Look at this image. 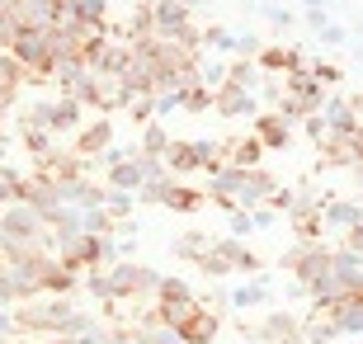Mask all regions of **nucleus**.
<instances>
[{
	"label": "nucleus",
	"mask_w": 363,
	"mask_h": 344,
	"mask_svg": "<svg viewBox=\"0 0 363 344\" xmlns=\"http://www.w3.org/2000/svg\"><path fill=\"white\" fill-rule=\"evenodd\" d=\"M10 316H14V335H33V340L85 335V331L99 326L94 311H81L71 297H57V292H43V297H28V302H14Z\"/></svg>",
	"instance_id": "nucleus-1"
},
{
	"label": "nucleus",
	"mask_w": 363,
	"mask_h": 344,
	"mask_svg": "<svg viewBox=\"0 0 363 344\" xmlns=\"http://www.w3.org/2000/svg\"><path fill=\"white\" fill-rule=\"evenodd\" d=\"M0 255L5 260H33V255H52L48 222L28 203H5L0 208Z\"/></svg>",
	"instance_id": "nucleus-2"
},
{
	"label": "nucleus",
	"mask_w": 363,
	"mask_h": 344,
	"mask_svg": "<svg viewBox=\"0 0 363 344\" xmlns=\"http://www.w3.org/2000/svg\"><path fill=\"white\" fill-rule=\"evenodd\" d=\"M104 278H108V292H113L118 306L123 302H151L161 269L142 265V260H113V265H104Z\"/></svg>",
	"instance_id": "nucleus-3"
},
{
	"label": "nucleus",
	"mask_w": 363,
	"mask_h": 344,
	"mask_svg": "<svg viewBox=\"0 0 363 344\" xmlns=\"http://www.w3.org/2000/svg\"><path fill=\"white\" fill-rule=\"evenodd\" d=\"M165 170L175 174H194V170H213V165H222V156H217V142L213 137H170V146H165Z\"/></svg>",
	"instance_id": "nucleus-4"
},
{
	"label": "nucleus",
	"mask_w": 363,
	"mask_h": 344,
	"mask_svg": "<svg viewBox=\"0 0 363 344\" xmlns=\"http://www.w3.org/2000/svg\"><path fill=\"white\" fill-rule=\"evenodd\" d=\"M24 118H33L38 128H48V133L62 142V137H71L76 128L85 123V109L76 104V94H52V99H38V104L24 109Z\"/></svg>",
	"instance_id": "nucleus-5"
},
{
	"label": "nucleus",
	"mask_w": 363,
	"mask_h": 344,
	"mask_svg": "<svg viewBox=\"0 0 363 344\" xmlns=\"http://www.w3.org/2000/svg\"><path fill=\"white\" fill-rule=\"evenodd\" d=\"M76 104L85 109V113H118L133 94L118 85V76H99V71H85L81 80H76Z\"/></svg>",
	"instance_id": "nucleus-6"
},
{
	"label": "nucleus",
	"mask_w": 363,
	"mask_h": 344,
	"mask_svg": "<svg viewBox=\"0 0 363 344\" xmlns=\"http://www.w3.org/2000/svg\"><path fill=\"white\" fill-rule=\"evenodd\" d=\"M279 269H293L297 288H307L316 278L330 274V240H297L293 250H283Z\"/></svg>",
	"instance_id": "nucleus-7"
},
{
	"label": "nucleus",
	"mask_w": 363,
	"mask_h": 344,
	"mask_svg": "<svg viewBox=\"0 0 363 344\" xmlns=\"http://www.w3.org/2000/svg\"><path fill=\"white\" fill-rule=\"evenodd\" d=\"M245 340L259 344H302V316L288 306H269L259 326H245Z\"/></svg>",
	"instance_id": "nucleus-8"
},
{
	"label": "nucleus",
	"mask_w": 363,
	"mask_h": 344,
	"mask_svg": "<svg viewBox=\"0 0 363 344\" xmlns=\"http://www.w3.org/2000/svg\"><path fill=\"white\" fill-rule=\"evenodd\" d=\"M175 335H179V344H213L222 335V311H213L208 302H194L175 321Z\"/></svg>",
	"instance_id": "nucleus-9"
},
{
	"label": "nucleus",
	"mask_w": 363,
	"mask_h": 344,
	"mask_svg": "<svg viewBox=\"0 0 363 344\" xmlns=\"http://www.w3.org/2000/svg\"><path fill=\"white\" fill-rule=\"evenodd\" d=\"M67 142H71L67 151H76L81 160H99V151L113 142V118H108V113H99V118H85L81 128L67 137Z\"/></svg>",
	"instance_id": "nucleus-10"
},
{
	"label": "nucleus",
	"mask_w": 363,
	"mask_h": 344,
	"mask_svg": "<svg viewBox=\"0 0 363 344\" xmlns=\"http://www.w3.org/2000/svg\"><path fill=\"white\" fill-rule=\"evenodd\" d=\"M316 113H321V123H325L330 137H359V104H354V99L325 90V99H321Z\"/></svg>",
	"instance_id": "nucleus-11"
},
{
	"label": "nucleus",
	"mask_w": 363,
	"mask_h": 344,
	"mask_svg": "<svg viewBox=\"0 0 363 344\" xmlns=\"http://www.w3.org/2000/svg\"><path fill=\"white\" fill-rule=\"evenodd\" d=\"M330 283H335L345 297H359L363 292V250L330 245Z\"/></svg>",
	"instance_id": "nucleus-12"
},
{
	"label": "nucleus",
	"mask_w": 363,
	"mask_h": 344,
	"mask_svg": "<svg viewBox=\"0 0 363 344\" xmlns=\"http://www.w3.org/2000/svg\"><path fill=\"white\" fill-rule=\"evenodd\" d=\"M255 67H259V76H288V71L307 67V52L302 48H288V43H259Z\"/></svg>",
	"instance_id": "nucleus-13"
},
{
	"label": "nucleus",
	"mask_w": 363,
	"mask_h": 344,
	"mask_svg": "<svg viewBox=\"0 0 363 344\" xmlns=\"http://www.w3.org/2000/svg\"><path fill=\"white\" fill-rule=\"evenodd\" d=\"M208 250H213L217 260H222V265L231 269V274H259V269H264V260H259V255L250 250V245H245L241 236H231V231H227V236H217L213 245H208Z\"/></svg>",
	"instance_id": "nucleus-14"
},
{
	"label": "nucleus",
	"mask_w": 363,
	"mask_h": 344,
	"mask_svg": "<svg viewBox=\"0 0 363 344\" xmlns=\"http://www.w3.org/2000/svg\"><path fill=\"white\" fill-rule=\"evenodd\" d=\"M279 189V174L269 170V165H250V170H241V189H236V208H255V203H264Z\"/></svg>",
	"instance_id": "nucleus-15"
},
{
	"label": "nucleus",
	"mask_w": 363,
	"mask_h": 344,
	"mask_svg": "<svg viewBox=\"0 0 363 344\" xmlns=\"http://www.w3.org/2000/svg\"><path fill=\"white\" fill-rule=\"evenodd\" d=\"M250 133H255V142L264 146V151H288L293 146V123L283 118V113H255L250 118Z\"/></svg>",
	"instance_id": "nucleus-16"
},
{
	"label": "nucleus",
	"mask_w": 363,
	"mask_h": 344,
	"mask_svg": "<svg viewBox=\"0 0 363 344\" xmlns=\"http://www.w3.org/2000/svg\"><path fill=\"white\" fill-rule=\"evenodd\" d=\"M213 109L222 118H255L259 99H255V90H241V85H227V80H222L213 90Z\"/></svg>",
	"instance_id": "nucleus-17"
},
{
	"label": "nucleus",
	"mask_w": 363,
	"mask_h": 344,
	"mask_svg": "<svg viewBox=\"0 0 363 344\" xmlns=\"http://www.w3.org/2000/svg\"><path fill=\"white\" fill-rule=\"evenodd\" d=\"M217 156H222V165L250 170V165H264V146L255 142V133H236L227 142H217Z\"/></svg>",
	"instance_id": "nucleus-18"
},
{
	"label": "nucleus",
	"mask_w": 363,
	"mask_h": 344,
	"mask_svg": "<svg viewBox=\"0 0 363 344\" xmlns=\"http://www.w3.org/2000/svg\"><path fill=\"white\" fill-rule=\"evenodd\" d=\"M316 217L325 222V231H345V226L363 222V208L354 199H335V194H321L316 199Z\"/></svg>",
	"instance_id": "nucleus-19"
},
{
	"label": "nucleus",
	"mask_w": 363,
	"mask_h": 344,
	"mask_svg": "<svg viewBox=\"0 0 363 344\" xmlns=\"http://www.w3.org/2000/svg\"><path fill=\"white\" fill-rule=\"evenodd\" d=\"M161 208L194 217V212L208 208V194H203V189H194V184H179V179H170V184H165V194H161Z\"/></svg>",
	"instance_id": "nucleus-20"
},
{
	"label": "nucleus",
	"mask_w": 363,
	"mask_h": 344,
	"mask_svg": "<svg viewBox=\"0 0 363 344\" xmlns=\"http://www.w3.org/2000/svg\"><path fill=\"white\" fill-rule=\"evenodd\" d=\"M189 19H194V10H189L184 0H151V24H156L161 38H170L175 28L189 24Z\"/></svg>",
	"instance_id": "nucleus-21"
},
{
	"label": "nucleus",
	"mask_w": 363,
	"mask_h": 344,
	"mask_svg": "<svg viewBox=\"0 0 363 344\" xmlns=\"http://www.w3.org/2000/svg\"><path fill=\"white\" fill-rule=\"evenodd\" d=\"M57 14H71L76 24L99 28L108 24V0H57Z\"/></svg>",
	"instance_id": "nucleus-22"
},
{
	"label": "nucleus",
	"mask_w": 363,
	"mask_h": 344,
	"mask_svg": "<svg viewBox=\"0 0 363 344\" xmlns=\"http://www.w3.org/2000/svg\"><path fill=\"white\" fill-rule=\"evenodd\" d=\"M325 316L335 321L340 335H363V292H359V297H340Z\"/></svg>",
	"instance_id": "nucleus-23"
},
{
	"label": "nucleus",
	"mask_w": 363,
	"mask_h": 344,
	"mask_svg": "<svg viewBox=\"0 0 363 344\" xmlns=\"http://www.w3.org/2000/svg\"><path fill=\"white\" fill-rule=\"evenodd\" d=\"M104 189H123V194H137L142 189V160L128 156L118 165H104Z\"/></svg>",
	"instance_id": "nucleus-24"
},
{
	"label": "nucleus",
	"mask_w": 363,
	"mask_h": 344,
	"mask_svg": "<svg viewBox=\"0 0 363 344\" xmlns=\"http://www.w3.org/2000/svg\"><path fill=\"white\" fill-rule=\"evenodd\" d=\"M81 76H85V62H81L76 52H67V57H57V62H52V71H48V85H57V94H71Z\"/></svg>",
	"instance_id": "nucleus-25"
},
{
	"label": "nucleus",
	"mask_w": 363,
	"mask_h": 344,
	"mask_svg": "<svg viewBox=\"0 0 363 344\" xmlns=\"http://www.w3.org/2000/svg\"><path fill=\"white\" fill-rule=\"evenodd\" d=\"M137 151H142V156H165V146H170V128H165L161 118H151V123H142V128H137Z\"/></svg>",
	"instance_id": "nucleus-26"
},
{
	"label": "nucleus",
	"mask_w": 363,
	"mask_h": 344,
	"mask_svg": "<svg viewBox=\"0 0 363 344\" xmlns=\"http://www.w3.org/2000/svg\"><path fill=\"white\" fill-rule=\"evenodd\" d=\"M128 67V43L123 38H108L99 52H94V62H90V71H99V76H118V71Z\"/></svg>",
	"instance_id": "nucleus-27"
},
{
	"label": "nucleus",
	"mask_w": 363,
	"mask_h": 344,
	"mask_svg": "<svg viewBox=\"0 0 363 344\" xmlns=\"http://www.w3.org/2000/svg\"><path fill=\"white\" fill-rule=\"evenodd\" d=\"M19 142H24V156H48V151H52L57 146V137L48 133V128H38V123L33 118H19Z\"/></svg>",
	"instance_id": "nucleus-28"
},
{
	"label": "nucleus",
	"mask_w": 363,
	"mask_h": 344,
	"mask_svg": "<svg viewBox=\"0 0 363 344\" xmlns=\"http://www.w3.org/2000/svg\"><path fill=\"white\" fill-rule=\"evenodd\" d=\"M175 109H184V113H213V90L199 85V80H189V85L175 90Z\"/></svg>",
	"instance_id": "nucleus-29"
},
{
	"label": "nucleus",
	"mask_w": 363,
	"mask_h": 344,
	"mask_svg": "<svg viewBox=\"0 0 363 344\" xmlns=\"http://www.w3.org/2000/svg\"><path fill=\"white\" fill-rule=\"evenodd\" d=\"M208 245H213V231H184V236L170 240V255H175V260H184V265H194Z\"/></svg>",
	"instance_id": "nucleus-30"
},
{
	"label": "nucleus",
	"mask_w": 363,
	"mask_h": 344,
	"mask_svg": "<svg viewBox=\"0 0 363 344\" xmlns=\"http://www.w3.org/2000/svg\"><path fill=\"white\" fill-rule=\"evenodd\" d=\"M236 311H250V306H264L269 302V278H250V283H241V288L227 297Z\"/></svg>",
	"instance_id": "nucleus-31"
},
{
	"label": "nucleus",
	"mask_w": 363,
	"mask_h": 344,
	"mask_svg": "<svg viewBox=\"0 0 363 344\" xmlns=\"http://www.w3.org/2000/svg\"><path fill=\"white\" fill-rule=\"evenodd\" d=\"M156 24H151V0H137L133 10H128V24H123V43L128 38H151Z\"/></svg>",
	"instance_id": "nucleus-32"
},
{
	"label": "nucleus",
	"mask_w": 363,
	"mask_h": 344,
	"mask_svg": "<svg viewBox=\"0 0 363 344\" xmlns=\"http://www.w3.org/2000/svg\"><path fill=\"white\" fill-rule=\"evenodd\" d=\"M231 33L227 24H203V52H213V57H231Z\"/></svg>",
	"instance_id": "nucleus-33"
},
{
	"label": "nucleus",
	"mask_w": 363,
	"mask_h": 344,
	"mask_svg": "<svg viewBox=\"0 0 363 344\" xmlns=\"http://www.w3.org/2000/svg\"><path fill=\"white\" fill-rule=\"evenodd\" d=\"M99 208H104L113 222H123V217H133V212H137V199H133V194H123V189H104Z\"/></svg>",
	"instance_id": "nucleus-34"
},
{
	"label": "nucleus",
	"mask_w": 363,
	"mask_h": 344,
	"mask_svg": "<svg viewBox=\"0 0 363 344\" xmlns=\"http://www.w3.org/2000/svg\"><path fill=\"white\" fill-rule=\"evenodd\" d=\"M227 85L255 90V85H259V67H255V62H241V57H231V62H227Z\"/></svg>",
	"instance_id": "nucleus-35"
},
{
	"label": "nucleus",
	"mask_w": 363,
	"mask_h": 344,
	"mask_svg": "<svg viewBox=\"0 0 363 344\" xmlns=\"http://www.w3.org/2000/svg\"><path fill=\"white\" fill-rule=\"evenodd\" d=\"M123 113H128V123H133V128L151 123V118H156V94H133V99L123 104Z\"/></svg>",
	"instance_id": "nucleus-36"
},
{
	"label": "nucleus",
	"mask_w": 363,
	"mask_h": 344,
	"mask_svg": "<svg viewBox=\"0 0 363 344\" xmlns=\"http://www.w3.org/2000/svg\"><path fill=\"white\" fill-rule=\"evenodd\" d=\"M297 231V240H330V231H325V222L316 217V212H302V217H288Z\"/></svg>",
	"instance_id": "nucleus-37"
},
{
	"label": "nucleus",
	"mask_w": 363,
	"mask_h": 344,
	"mask_svg": "<svg viewBox=\"0 0 363 344\" xmlns=\"http://www.w3.org/2000/svg\"><path fill=\"white\" fill-rule=\"evenodd\" d=\"M81 231L85 236H113V217L104 208H81Z\"/></svg>",
	"instance_id": "nucleus-38"
},
{
	"label": "nucleus",
	"mask_w": 363,
	"mask_h": 344,
	"mask_svg": "<svg viewBox=\"0 0 363 344\" xmlns=\"http://www.w3.org/2000/svg\"><path fill=\"white\" fill-rule=\"evenodd\" d=\"M307 71H311V80H321L325 90H335L340 80H345V67H340V62H325V57H316V62H307Z\"/></svg>",
	"instance_id": "nucleus-39"
},
{
	"label": "nucleus",
	"mask_w": 363,
	"mask_h": 344,
	"mask_svg": "<svg viewBox=\"0 0 363 344\" xmlns=\"http://www.w3.org/2000/svg\"><path fill=\"white\" fill-rule=\"evenodd\" d=\"M255 10H259V14H264V19H269V24H274V28H279V33H288V28H293V24H297V14H293V10H288V5H255Z\"/></svg>",
	"instance_id": "nucleus-40"
},
{
	"label": "nucleus",
	"mask_w": 363,
	"mask_h": 344,
	"mask_svg": "<svg viewBox=\"0 0 363 344\" xmlns=\"http://www.w3.org/2000/svg\"><path fill=\"white\" fill-rule=\"evenodd\" d=\"M255 52H259V38H255V33H236V38H231V57L255 62Z\"/></svg>",
	"instance_id": "nucleus-41"
},
{
	"label": "nucleus",
	"mask_w": 363,
	"mask_h": 344,
	"mask_svg": "<svg viewBox=\"0 0 363 344\" xmlns=\"http://www.w3.org/2000/svg\"><path fill=\"white\" fill-rule=\"evenodd\" d=\"M250 212V226H255V231H269L274 222H279V212L269 208V203H255V208H245Z\"/></svg>",
	"instance_id": "nucleus-42"
},
{
	"label": "nucleus",
	"mask_w": 363,
	"mask_h": 344,
	"mask_svg": "<svg viewBox=\"0 0 363 344\" xmlns=\"http://www.w3.org/2000/svg\"><path fill=\"white\" fill-rule=\"evenodd\" d=\"M194 269H203V274H208V278H227V274H231V269L222 265V260H217L213 250H203L199 260H194Z\"/></svg>",
	"instance_id": "nucleus-43"
},
{
	"label": "nucleus",
	"mask_w": 363,
	"mask_h": 344,
	"mask_svg": "<svg viewBox=\"0 0 363 344\" xmlns=\"http://www.w3.org/2000/svg\"><path fill=\"white\" fill-rule=\"evenodd\" d=\"M227 222H231V236H250V231H255V226H250V212H245V208H231L227 212Z\"/></svg>",
	"instance_id": "nucleus-44"
},
{
	"label": "nucleus",
	"mask_w": 363,
	"mask_h": 344,
	"mask_svg": "<svg viewBox=\"0 0 363 344\" xmlns=\"http://www.w3.org/2000/svg\"><path fill=\"white\" fill-rule=\"evenodd\" d=\"M316 33H321V43H325V48H340V43L350 38V33H345V24H335V19H325V24L316 28Z\"/></svg>",
	"instance_id": "nucleus-45"
},
{
	"label": "nucleus",
	"mask_w": 363,
	"mask_h": 344,
	"mask_svg": "<svg viewBox=\"0 0 363 344\" xmlns=\"http://www.w3.org/2000/svg\"><path fill=\"white\" fill-rule=\"evenodd\" d=\"M302 128H307V137H311L316 146H321L325 137H330V133H325V123H321V113H307V118H302Z\"/></svg>",
	"instance_id": "nucleus-46"
},
{
	"label": "nucleus",
	"mask_w": 363,
	"mask_h": 344,
	"mask_svg": "<svg viewBox=\"0 0 363 344\" xmlns=\"http://www.w3.org/2000/svg\"><path fill=\"white\" fill-rule=\"evenodd\" d=\"M170 113H179V109H175V90L156 94V118H170Z\"/></svg>",
	"instance_id": "nucleus-47"
},
{
	"label": "nucleus",
	"mask_w": 363,
	"mask_h": 344,
	"mask_svg": "<svg viewBox=\"0 0 363 344\" xmlns=\"http://www.w3.org/2000/svg\"><path fill=\"white\" fill-rule=\"evenodd\" d=\"M5 335H14V316H10V306H0V340Z\"/></svg>",
	"instance_id": "nucleus-48"
},
{
	"label": "nucleus",
	"mask_w": 363,
	"mask_h": 344,
	"mask_svg": "<svg viewBox=\"0 0 363 344\" xmlns=\"http://www.w3.org/2000/svg\"><path fill=\"white\" fill-rule=\"evenodd\" d=\"M325 19H330V14H325V10H307V24H311V28H321Z\"/></svg>",
	"instance_id": "nucleus-49"
},
{
	"label": "nucleus",
	"mask_w": 363,
	"mask_h": 344,
	"mask_svg": "<svg viewBox=\"0 0 363 344\" xmlns=\"http://www.w3.org/2000/svg\"><path fill=\"white\" fill-rule=\"evenodd\" d=\"M0 306H5V255H0Z\"/></svg>",
	"instance_id": "nucleus-50"
},
{
	"label": "nucleus",
	"mask_w": 363,
	"mask_h": 344,
	"mask_svg": "<svg viewBox=\"0 0 363 344\" xmlns=\"http://www.w3.org/2000/svg\"><path fill=\"white\" fill-rule=\"evenodd\" d=\"M302 5H307V10H325V5H330V0H302Z\"/></svg>",
	"instance_id": "nucleus-51"
},
{
	"label": "nucleus",
	"mask_w": 363,
	"mask_h": 344,
	"mask_svg": "<svg viewBox=\"0 0 363 344\" xmlns=\"http://www.w3.org/2000/svg\"><path fill=\"white\" fill-rule=\"evenodd\" d=\"M5 203H10V194H5V184H0V208H5Z\"/></svg>",
	"instance_id": "nucleus-52"
},
{
	"label": "nucleus",
	"mask_w": 363,
	"mask_h": 344,
	"mask_svg": "<svg viewBox=\"0 0 363 344\" xmlns=\"http://www.w3.org/2000/svg\"><path fill=\"white\" fill-rule=\"evenodd\" d=\"M0 142H5V113H0Z\"/></svg>",
	"instance_id": "nucleus-53"
},
{
	"label": "nucleus",
	"mask_w": 363,
	"mask_h": 344,
	"mask_svg": "<svg viewBox=\"0 0 363 344\" xmlns=\"http://www.w3.org/2000/svg\"><path fill=\"white\" fill-rule=\"evenodd\" d=\"M245 5H250V0H245Z\"/></svg>",
	"instance_id": "nucleus-54"
}]
</instances>
